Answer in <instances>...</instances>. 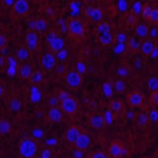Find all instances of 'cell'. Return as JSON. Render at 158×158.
I'll return each instance as SVG.
<instances>
[{
    "label": "cell",
    "instance_id": "7a4b0ae2",
    "mask_svg": "<svg viewBox=\"0 0 158 158\" xmlns=\"http://www.w3.org/2000/svg\"><path fill=\"white\" fill-rule=\"evenodd\" d=\"M47 42L50 52L53 53V54H57L58 52L64 50L65 47L64 39L61 36H58L53 31L47 33Z\"/></svg>",
    "mask_w": 158,
    "mask_h": 158
},
{
    "label": "cell",
    "instance_id": "83f0119b",
    "mask_svg": "<svg viewBox=\"0 0 158 158\" xmlns=\"http://www.w3.org/2000/svg\"><path fill=\"white\" fill-rule=\"evenodd\" d=\"M29 80L33 85H39V83L43 82V80H44V75L40 71H34Z\"/></svg>",
    "mask_w": 158,
    "mask_h": 158
},
{
    "label": "cell",
    "instance_id": "ba28073f",
    "mask_svg": "<svg viewBox=\"0 0 158 158\" xmlns=\"http://www.w3.org/2000/svg\"><path fill=\"white\" fill-rule=\"evenodd\" d=\"M109 111L112 113L114 118H121L126 115V104L119 98L112 99L109 102Z\"/></svg>",
    "mask_w": 158,
    "mask_h": 158
},
{
    "label": "cell",
    "instance_id": "52a82bcc",
    "mask_svg": "<svg viewBox=\"0 0 158 158\" xmlns=\"http://www.w3.org/2000/svg\"><path fill=\"white\" fill-rule=\"evenodd\" d=\"M88 124L96 131H102L106 127V116L102 112H94L89 116Z\"/></svg>",
    "mask_w": 158,
    "mask_h": 158
},
{
    "label": "cell",
    "instance_id": "4dcf8cb0",
    "mask_svg": "<svg viewBox=\"0 0 158 158\" xmlns=\"http://www.w3.org/2000/svg\"><path fill=\"white\" fill-rule=\"evenodd\" d=\"M11 128L12 126L9 120H6V119L0 120V135H6L7 133H10Z\"/></svg>",
    "mask_w": 158,
    "mask_h": 158
},
{
    "label": "cell",
    "instance_id": "cb8c5ba5",
    "mask_svg": "<svg viewBox=\"0 0 158 158\" xmlns=\"http://www.w3.org/2000/svg\"><path fill=\"white\" fill-rule=\"evenodd\" d=\"M153 7H154V4L149 3V2L143 3L141 6V9H140V16L142 17V19H143L144 21L148 22V20H149L150 16H151V14H152Z\"/></svg>",
    "mask_w": 158,
    "mask_h": 158
},
{
    "label": "cell",
    "instance_id": "ab89813d",
    "mask_svg": "<svg viewBox=\"0 0 158 158\" xmlns=\"http://www.w3.org/2000/svg\"><path fill=\"white\" fill-rule=\"evenodd\" d=\"M118 74H119V76H120V78L123 79V77H126V76H128L129 75V73H130V69L127 67V65H124V67H120L118 69Z\"/></svg>",
    "mask_w": 158,
    "mask_h": 158
},
{
    "label": "cell",
    "instance_id": "3957f363",
    "mask_svg": "<svg viewBox=\"0 0 158 158\" xmlns=\"http://www.w3.org/2000/svg\"><path fill=\"white\" fill-rule=\"evenodd\" d=\"M65 85L73 91H78L82 86L83 76L77 70H70L65 74Z\"/></svg>",
    "mask_w": 158,
    "mask_h": 158
},
{
    "label": "cell",
    "instance_id": "681fc988",
    "mask_svg": "<svg viewBox=\"0 0 158 158\" xmlns=\"http://www.w3.org/2000/svg\"><path fill=\"white\" fill-rule=\"evenodd\" d=\"M156 110H157V112H158V106H157V108H156Z\"/></svg>",
    "mask_w": 158,
    "mask_h": 158
},
{
    "label": "cell",
    "instance_id": "ffe728a7",
    "mask_svg": "<svg viewBox=\"0 0 158 158\" xmlns=\"http://www.w3.org/2000/svg\"><path fill=\"white\" fill-rule=\"evenodd\" d=\"M47 117L51 122L58 123V122H60L62 120L63 112L61 111V109L58 108V106H51L50 110L48 111Z\"/></svg>",
    "mask_w": 158,
    "mask_h": 158
},
{
    "label": "cell",
    "instance_id": "7dc6e473",
    "mask_svg": "<svg viewBox=\"0 0 158 158\" xmlns=\"http://www.w3.org/2000/svg\"><path fill=\"white\" fill-rule=\"evenodd\" d=\"M2 95H3V88L0 85V97H1Z\"/></svg>",
    "mask_w": 158,
    "mask_h": 158
},
{
    "label": "cell",
    "instance_id": "e0dca14e",
    "mask_svg": "<svg viewBox=\"0 0 158 158\" xmlns=\"http://www.w3.org/2000/svg\"><path fill=\"white\" fill-rule=\"evenodd\" d=\"M134 31H135V35H136L141 41L150 38L151 30H150L149 24L146 23V22H139V23L137 24V27H135Z\"/></svg>",
    "mask_w": 158,
    "mask_h": 158
},
{
    "label": "cell",
    "instance_id": "5b68a950",
    "mask_svg": "<svg viewBox=\"0 0 158 158\" xmlns=\"http://www.w3.org/2000/svg\"><path fill=\"white\" fill-rule=\"evenodd\" d=\"M127 104L132 109H141L146 101L143 93L140 91H132L129 94H127L126 97Z\"/></svg>",
    "mask_w": 158,
    "mask_h": 158
},
{
    "label": "cell",
    "instance_id": "277c9868",
    "mask_svg": "<svg viewBox=\"0 0 158 158\" xmlns=\"http://www.w3.org/2000/svg\"><path fill=\"white\" fill-rule=\"evenodd\" d=\"M37 143L34 139L25 138L19 144V153L23 158H33L37 154Z\"/></svg>",
    "mask_w": 158,
    "mask_h": 158
},
{
    "label": "cell",
    "instance_id": "d590c367",
    "mask_svg": "<svg viewBox=\"0 0 158 158\" xmlns=\"http://www.w3.org/2000/svg\"><path fill=\"white\" fill-rule=\"evenodd\" d=\"M9 64L10 67L7 69V74L9 75H15L16 74V67H17V61L14 59L13 57L9 58Z\"/></svg>",
    "mask_w": 158,
    "mask_h": 158
},
{
    "label": "cell",
    "instance_id": "4fadbf2b",
    "mask_svg": "<svg viewBox=\"0 0 158 158\" xmlns=\"http://www.w3.org/2000/svg\"><path fill=\"white\" fill-rule=\"evenodd\" d=\"M85 14L89 19L92 20L93 22H100L102 20L103 17V13L102 10L98 6H88L85 9Z\"/></svg>",
    "mask_w": 158,
    "mask_h": 158
},
{
    "label": "cell",
    "instance_id": "6da1fadb",
    "mask_svg": "<svg viewBox=\"0 0 158 158\" xmlns=\"http://www.w3.org/2000/svg\"><path fill=\"white\" fill-rule=\"evenodd\" d=\"M67 32L73 38L85 37L86 33V25L82 19L71 18L67 23Z\"/></svg>",
    "mask_w": 158,
    "mask_h": 158
},
{
    "label": "cell",
    "instance_id": "836d02e7",
    "mask_svg": "<svg viewBox=\"0 0 158 158\" xmlns=\"http://www.w3.org/2000/svg\"><path fill=\"white\" fill-rule=\"evenodd\" d=\"M103 92L106 94V96H110L113 95V92H114V86H113V82L112 81H106V82L103 83Z\"/></svg>",
    "mask_w": 158,
    "mask_h": 158
},
{
    "label": "cell",
    "instance_id": "b9f144b4",
    "mask_svg": "<svg viewBox=\"0 0 158 158\" xmlns=\"http://www.w3.org/2000/svg\"><path fill=\"white\" fill-rule=\"evenodd\" d=\"M41 158H52V154L49 150H43L42 153H41Z\"/></svg>",
    "mask_w": 158,
    "mask_h": 158
},
{
    "label": "cell",
    "instance_id": "74e56055",
    "mask_svg": "<svg viewBox=\"0 0 158 158\" xmlns=\"http://www.w3.org/2000/svg\"><path fill=\"white\" fill-rule=\"evenodd\" d=\"M148 86H149V90L153 92L158 89V79L156 77H152L148 82Z\"/></svg>",
    "mask_w": 158,
    "mask_h": 158
},
{
    "label": "cell",
    "instance_id": "d4e9b609",
    "mask_svg": "<svg viewBox=\"0 0 158 158\" xmlns=\"http://www.w3.org/2000/svg\"><path fill=\"white\" fill-rule=\"evenodd\" d=\"M95 32L96 34H103V33H112V27L108 21L101 20L100 22H98L95 27Z\"/></svg>",
    "mask_w": 158,
    "mask_h": 158
},
{
    "label": "cell",
    "instance_id": "c3c4849f",
    "mask_svg": "<svg viewBox=\"0 0 158 158\" xmlns=\"http://www.w3.org/2000/svg\"><path fill=\"white\" fill-rule=\"evenodd\" d=\"M141 158H151V157H149V156H143V157H141Z\"/></svg>",
    "mask_w": 158,
    "mask_h": 158
},
{
    "label": "cell",
    "instance_id": "1f68e13d",
    "mask_svg": "<svg viewBox=\"0 0 158 158\" xmlns=\"http://www.w3.org/2000/svg\"><path fill=\"white\" fill-rule=\"evenodd\" d=\"M21 101L18 98H12L11 100L9 101V106L11 109V111L13 112H19L21 110Z\"/></svg>",
    "mask_w": 158,
    "mask_h": 158
},
{
    "label": "cell",
    "instance_id": "bcb514c9",
    "mask_svg": "<svg viewBox=\"0 0 158 158\" xmlns=\"http://www.w3.org/2000/svg\"><path fill=\"white\" fill-rule=\"evenodd\" d=\"M4 3L7 4V6H12V3L14 4V3H15V1H6H6H4Z\"/></svg>",
    "mask_w": 158,
    "mask_h": 158
},
{
    "label": "cell",
    "instance_id": "e575fe53",
    "mask_svg": "<svg viewBox=\"0 0 158 158\" xmlns=\"http://www.w3.org/2000/svg\"><path fill=\"white\" fill-rule=\"evenodd\" d=\"M150 103H151L152 108L158 106V89L151 92V94H150Z\"/></svg>",
    "mask_w": 158,
    "mask_h": 158
},
{
    "label": "cell",
    "instance_id": "60d3db41",
    "mask_svg": "<svg viewBox=\"0 0 158 158\" xmlns=\"http://www.w3.org/2000/svg\"><path fill=\"white\" fill-rule=\"evenodd\" d=\"M55 56L58 60H64V59H67V57H68V51L64 49V50L60 51V52H58Z\"/></svg>",
    "mask_w": 158,
    "mask_h": 158
},
{
    "label": "cell",
    "instance_id": "f907efd6",
    "mask_svg": "<svg viewBox=\"0 0 158 158\" xmlns=\"http://www.w3.org/2000/svg\"><path fill=\"white\" fill-rule=\"evenodd\" d=\"M0 152H1V149H0Z\"/></svg>",
    "mask_w": 158,
    "mask_h": 158
},
{
    "label": "cell",
    "instance_id": "5bb4252c",
    "mask_svg": "<svg viewBox=\"0 0 158 158\" xmlns=\"http://www.w3.org/2000/svg\"><path fill=\"white\" fill-rule=\"evenodd\" d=\"M156 50V42L152 38H148L146 40L141 41V47H140V54L143 55L144 57H150L154 54Z\"/></svg>",
    "mask_w": 158,
    "mask_h": 158
},
{
    "label": "cell",
    "instance_id": "d6a6232c",
    "mask_svg": "<svg viewBox=\"0 0 158 158\" xmlns=\"http://www.w3.org/2000/svg\"><path fill=\"white\" fill-rule=\"evenodd\" d=\"M42 95L39 91H38V88L37 86H32L31 88V100L33 102H38V101L41 99Z\"/></svg>",
    "mask_w": 158,
    "mask_h": 158
},
{
    "label": "cell",
    "instance_id": "f35d334b",
    "mask_svg": "<svg viewBox=\"0 0 158 158\" xmlns=\"http://www.w3.org/2000/svg\"><path fill=\"white\" fill-rule=\"evenodd\" d=\"M149 118L151 122H157L158 120V112L156 108H152V112L149 113Z\"/></svg>",
    "mask_w": 158,
    "mask_h": 158
},
{
    "label": "cell",
    "instance_id": "30bf717a",
    "mask_svg": "<svg viewBox=\"0 0 158 158\" xmlns=\"http://www.w3.org/2000/svg\"><path fill=\"white\" fill-rule=\"evenodd\" d=\"M140 47H141V40L135 34L128 37L126 41V49L127 52L131 55H136L140 53Z\"/></svg>",
    "mask_w": 158,
    "mask_h": 158
},
{
    "label": "cell",
    "instance_id": "7bdbcfd3",
    "mask_svg": "<svg viewBox=\"0 0 158 158\" xmlns=\"http://www.w3.org/2000/svg\"><path fill=\"white\" fill-rule=\"evenodd\" d=\"M6 44V39L4 38V36L0 35V49H4Z\"/></svg>",
    "mask_w": 158,
    "mask_h": 158
},
{
    "label": "cell",
    "instance_id": "8992f818",
    "mask_svg": "<svg viewBox=\"0 0 158 158\" xmlns=\"http://www.w3.org/2000/svg\"><path fill=\"white\" fill-rule=\"evenodd\" d=\"M126 144L119 139H114L110 142L108 155L110 158H122L126 154Z\"/></svg>",
    "mask_w": 158,
    "mask_h": 158
},
{
    "label": "cell",
    "instance_id": "44dd1931",
    "mask_svg": "<svg viewBox=\"0 0 158 158\" xmlns=\"http://www.w3.org/2000/svg\"><path fill=\"white\" fill-rule=\"evenodd\" d=\"M135 124H136L138 128L140 129H144L147 128L150 124V118H149V114L146 112H138V113L135 114Z\"/></svg>",
    "mask_w": 158,
    "mask_h": 158
},
{
    "label": "cell",
    "instance_id": "816d5d0a",
    "mask_svg": "<svg viewBox=\"0 0 158 158\" xmlns=\"http://www.w3.org/2000/svg\"><path fill=\"white\" fill-rule=\"evenodd\" d=\"M0 35H1V32H0Z\"/></svg>",
    "mask_w": 158,
    "mask_h": 158
},
{
    "label": "cell",
    "instance_id": "8fae6325",
    "mask_svg": "<svg viewBox=\"0 0 158 158\" xmlns=\"http://www.w3.org/2000/svg\"><path fill=\"white\" fill-rule=\"evenodd\" d=\"M91 143H92L91 136L89 135L88 132L83 131L82 133L80 134V136L78 137V139L75 141L74 147H75L76 151L83 152V151H85V150H88L89 148H90Z\"/></svg>",
    "mask_w": 158,
    "mask_h": 158
},
{
    "label": "cell",
    "instance_id": "4316f807",
    "mask_svg": "<svg viewBox=\"0 0 158 158\" xmlns=\"http://www.w3.org/2000/svg\"><path fill=\"white\" fill-rule=\"evenodd\" d=\"M33 72H34V71L32 70V67H31L30 64H27V63L21 65L19 69V75L22 79H30Z\"/></svg>",
    "mask_w": 158,
    "mask_h": 158
},
{
    "label": "cell",
    "instance_id": "7c38bea8",
    "mask_svg": "<svg viewBox=\"0 0 158 158\" xmlns=\"http://www.w3.org/2000/svg\"><path fill=\"white\" fill-rule=\"evenodd\" d=\"M40 64H41V67L44 71H51L57 64V58H56L55 54H53V53H51L49 51V52L44 53L41 56Z\"/></svg>",
    "mask_w": 158,
    "mask_h": 158
},
{
    "label": "cell",
    "instance_id": "ac0fdd59",
    "mask_svg": "<svg viewBox=\"0 0 158 158\" xmlns=\"http://www.w3.org/2000/svg\"><path fill=\"white\" fill-rule=\"evenodd\" d=\"M138 20H139L138 15H137L136 13H134L133 11L126 12V14H124V17H123L124 25L130 30H133V29L135 30V27L139 23Z\"/></svg>",
    "mask_w": 158,
    "mask_h": 158
},
{
    "label": "cell",
    "instance_id": "7402d4cb",
    "mask_svg": "<svg viewBox=\"0 0 158 158\" xmlns=\"http://www.w3.org/2000/svg\"><path fill=\"white\" fill-rule=\"evenodd\" d=\"M98 42L102 48H111L115 42L113 33H103V34L97 35Z\"/></svg>",
    "mask_w": 158,
    "mask_h": 158
},
{
    "label": "cell",
    "instance_id": "9a60e30c",
    "mask_svg": "<svg viewBox=\"0 0 158 158\" xmlns=\"http://www.w3.org/2000/svg\"><path fill=\"white\" fill-rule=\"evenodd\" d=\"M25 44L30 52H34L39 45V37L36 31H30L25 35Z\"/></svg>",
    "mask_w": 158,
    "mask_h": 158
},
{
    "label": "cell",
    "instance_id": "9c48e42d",
    "mask_svg": "<svg viewBox=\"0 0 158 158\" xmlns=\"http://www.w3.org/2000/svg\"><path fill=\"white\" fill-rule=\"evenodd\" d=\"M79 103L75 98L70 96L64 100L60 101V109L63 112V114H67L69 116L75 115L78 111Z\"/></svg>",
    "mask_w": 158,
    "mask_h": 158
},
{
    "label": "cell",
    "instance_id": "ee69618b",
    "mask_svg": "<svg viewBox=\"0 0 158 158\" xmlns=\"http://www.w3.org/2000/svg\"><path fill=\"white\" fill-rule=\"evenodd\" d=\"M29 27L32 29V31H35V20H31L29 22Z\"/></svg>",
    "mask_w": 158,
    "mask_h": 158
},
{
    "label": "cell",
    "instance_id": "f6af8a7d",
    "mask_svg": "<svg viewBox=\"0 0 158 158\" xmlns=\"http://www.w3.org/2000/svg\"><path fill=\"white\" fill-rule=\"evenodd\" d=\"M4 63H6V60H4V58L2 57V56H0V68L3 67Z\"/></svg>",
    "mask_w": 158,
    "mask_h": 158
},
{
    "label": "cell",
    "instance_id": "8d00e7d4",
    "mask_svg": "<svg viewBox=\"0 0 158 158\" xmlns=\"http://www.w3.org/2000/svg\"><path fill=\"white\" fill-rule=\"evenodd\" d=\"M88 158H110L108 153L103 151H94L89 154Z\"/></svg>",
    "mask_w": 158,
    "mask_h": 158
},
{
    "label": "cell",
    "instance_id": "f1b7e54d",
    "mask_svg": "<svg viewBox=\"0 0 158 158\" xmlns=\"http://www.w3.org/2000/svg\"><path fill=\"white\" fill-rule=\"evenodd\" d=\"M30 54H31L30 50L25 47V48H20V49L17 51L16 56L20 61H27L30 58Z\"/></svg>",
    "mask_w": 158,
    "mask_h": 158
},
{
    "label": "cell",
    "instance_id": "603a6c76",
    "mask_svg": "<svg viewBox=\"0 0 158 158\" xmlns=\"http://www.w3.org/2000/svg\"><path fill=\"white\" fill-rule=\"evenodd\" d=\"M113 86H114V92H116L117 94H123L128 90V85H127L124 79L122 78H117L116 80H114Z\"/></svg>",
    "mask_w": 158,
    "mask_h": 158
},
{
    "label": "cell",
    "instance_id": "d6986e66",
    "mask_svg": "<svg viewBox=\"0 0 158 158\" xmlns=\"http://www.w3.org/2000/svg\"><path fill=\"white\" fill-rule=\"evenodd\" d=\"M30 10V4L25 0H16L13 6V12L17 16H23Z\"/></svg>",
    "mask_w": 158,
    "mask_h": 158
},
{
    "label": "cell",
    "instance_id": "2e32d148",
    "mask_svg": "<svg viewBox=\"0 0 158 158\" xmlns=\"http://www.w3.org/2000/svg\"><path fill=\"white\" fill-rule=\"evenodd\" d=\"M82 132H83V130L81 129L80 127L71 126L70 128H68V130L65 131V135H64L65 140H67L68 142H70V143L74 144Z\"/></svg>",
    "mask_w": 158,
    "mask_h": 158
},
{
    "label": "cell",
    "instance_id": "f546056e",
    "mask_svg": "<svg viewBox=\"0 0 158 158\" xmlns=\"http://www.w3.org/2000/svg\"><path fill=\"white\" fill-rule=\"evenodd\" d=\"M147 23L151 24V25H158V4H154L152 14H151V16H150Z\"/></svg>",
    "mask_w": 158,
    "mask_h": 158
},
{
    "label": "cell",
    "instance_id": "484cf974",
    "mask_svg": "<svg viewBox=\"0 0 158 158\" xmlns=\"http://www.w3.org/2000/svg\"><path fill=\"white\" fill-rule=\"evenodd\" d=\"M35 30L40 34H44L49 30V24L43 18H38L35 20Z\"/></svg>",
    "mask_w": 158,
    "mask_h": 158
}]
</instances>
